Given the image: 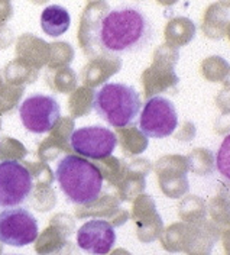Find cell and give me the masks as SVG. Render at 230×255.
<instances>
[{
    "label": "cell",
    "instance_id": "9a60e30c",
    "mask_svg": "<svg viewBox=\"0 0 230 255\" xmlns=\"http://www.w3.org/2000/svg\"><path fill=\"white\" fill-rule=\"evenodd\" d=\"M172 64H165L162 68H151L145 74V84H147V97H153L155 95L168 90L175 89L178 84V77L172 71Z\"/></svg>",
    "mask_w": 230,
    "mask_h": 255
},
{
    "label": "cell",
    "instance_id": "f1b7e54d",
    "mask_svg": "<svg viewBox=\"0 0 230 255\" xmlns=\"http://www.w3.org/2000/svg\"><path fill=\"white\" fill-rule=\"evenodd\" d=\"M113 255H131L129 253H126V251H123V250H119V251H116Z\"/></svg>",
    "mask_w": 230,
    "mask_h": 255
},
{
    "label": "cell",
    "instance_id": "7c38bea8",
    "mask_svg": "<svg viewBox=\"0 0 230 255\" xmlns=\"http://www.w3.org/2000/svg\"><path fill=\"white\" fill-rule=\"evenodd\" d=\"M133 218L138 225V237L144 242L156 239L162 232V219L158 215L153 200L144 194L141 196L133 207Z\"/></svg>",
    "mask_w": 230,
    "mask_h": 255
},
{
    "label": "cell",
    "instance_id": "5bb4252c",
    "mask_svg": "<svg viewBox=\"0 0 230 255\" xmlns=\"http://www.w3.org/2000/svg\"><path fill=\"white\" fill-rule=\"evenodd\" d=\"M230 12L222 6L220 3H213L207 7L201 29L204 35L210 39H222L226 33V28L229 25Z\"/></svg>",
    "mask_w": 230,
    "mask_h": 255
},
{
    "label": "cell",
    "instance_id": "603a6c76",
    "mask_svg": "<svg viewBox=\"0 0 230 255\" xmlns=\"http://www.w3.org/2000/svg\"><path fill=\"white\" fill-rule=\"evenodd\" d=\"M214 132L217 135H229L230 133V113H222L214 121Z\"/></svg>",
    "mask_w": 230,
    "mask_h": 255
},
{
    "label": "cell",
    "instance_id": "d4e9b609",
    "mask_svg": "<svg viewBox=\"0 0 230 255\" xmlns=\"http://www.w3.org/2000/svg\"><path fill=\"white\" fill-rule=\"evenodd\" d=\"M180 141H191L196 136V127L193 122H185L181 132L177 135Z\"/></svg>",
    "mask_w": 230,
    "mask_h": 255
},
{
    "label": "cell",
    "instance_id": "484cf974",
    "mask_svg": "<svg viewBox=\"0 0 230 255\" xmlns=\"http://www.w3.org/2000/svg\"><path fill=\"white\" fill-rule=\"evenodd\" d=\"M220 239L226 255H230V225L226 228H220Z\"/></svg>",
    "mask_w": 230,
    "mask_h": 255
},
{
    "label": "cell",
    "instance_id": "d6986e66",
    "mask_svg": "<svg viewBox=\"0 0 230 255\" xmlns=\"http://www.w3.org/2000/svg\"><path fill=\"white\" fill-rule=\"evenodd\" d=\"M229 70V63L219 55L209 57L201 63V73H203L204 79L212 81V83H222L228 76Z\"/></svg>",
    "mask_w": 230,
    "mask_h": 255
},
{
    "label": "cell",
    "instance_id": "ffe728a7",
    "mask_svg": "<svg viewBox=\"0 0 230 255\" xmlns=\"http://www.w3.org/2000/svg\"><path fill=\"white\" fill-rule=\"evenodd\" d=\"M207 213H210L212 222L219 228H226L230 225V202L222 194H216L207 203Z\"/></svg>",
    "mask_w": 230,
    "mask_h": 255
},
{
    "label": "cell",
    "instance_id": "8992f818",
    "mask_svg": "<svg viewBox=\"0 0 230 255\" xmlns=\"http://www.w3.org/2000/svg\"><path fill=\"white\" fill-rule=\"evenodd\" d=\"M38 221L25 207H7L0 212V242L26 247L38 238Z\"/></svg>",
    "mask_w": 230,
    "mask_h": 255
},
{
    "label": "cell",
    "instance_id": "30bf717a",
    "mask_svg": "<svg viewBox=\"0 0 230 255\" xmlns=\"http://www.w3.org/2000/svg\"><path fill=\"white\" fill-rule=\"evenodd\" d=\"M188 161L187 157H166L158 164L159 184L165 194L171 199H178L184 196L188 186Z\"/></svg>",
    "mask_w": 230,
    "mask_h": 255
},
{
    "label": "cell",
    "instance_id": "44dd1931",
    "mask_svg": "<svg viewBox=\"0 0 230 255\" xmlns=\"http://www.w3.org/2000/svg\"><path fill=\"white\" fill-rule=\"evenodd\" d=\"M188 223H175L171 225L162 235V247L169 253H182L184 250V241L187 234Z\"/></svg>",
    "mask_w": 230,
    "mask_h": 255
},
{
    "label": "cell",
    "instance_id": "277c9868",
    "mask_svg": "<svg viewBox=\"0 0 230 255\" xmlns=\"http://www.w3.org/2000/svg\"><path fill=\"white\" fill-rule=\"evenodd\" d=\"M33 191L32 173L16 159L0 161V207L23 205Z\"/></svg>",
    "mask_w": 230,
    "mask_h": 255
},
{
    "label": "cell",
    "instance_id": "2e32d148",
    "mask_svg": "<svg viewBox=\"0 0 230 255\" xmlns=\"http://www.w3.org/2000/svg\"><path fill=\"white\" fill-rule=\"evenodd\" d=\"M196 25L191 19L188 17H175L172 19L168 26H166V39L174 44L175 48L182 47L188 42L193 41L194 35H196Z\"/></svg>",
    "mask_w": 230,
    "mask_h": 255
},
{
    "label": "cell",
    "instance_id": "4316f807",
    "mask_svg": "<svg viewBox=\"0 0 230 255\" xmlns=\"http://www.w3.org/2000/svg\"><path fill=\"white\" fill-rule=\"evenodd\" d=\"M222 83H223V89H225V90H229L230 92V70H229V73H228V76L225 77V80H223Z\"/></svg>",
    "mask_w": 230,
    "mask_h": 255
},
{
    "label": "cell",
    "instance_id": "ba28073f",
    "mask_svg": "<svg viewBox=\"0 0 230 255\" xmlns=\"http://www.w3.org/2000/svg\"><path fill=\"white\" fill-rule=\"evenodd\" d=\"M70 145L78 155L90 159H101L113 154L117 136L109 128L94 125L76 129L70 136Z\"/></svg>",
    "mask_w": 230,
    "mask_h": 255
},
{
    "label": "cell",
    "instance_id": "4fadbf2b",
    "mask_svg": "<svg viewBox=\"0 0 230 255\" xmlns=\"http://www.w3.org/2000/svg\"><path fill=\"white\" fill-rule=\"evenodd\" d=\"M71 25V16L61 4H51L41 13V28L45 35L57 38L64 35Z\"/></svg>",
    "mask_w": 230,
    "mask_h": 255
},
{
    "label": "cell",
    "instance_id": "9c48e42d",
    "mask_svg": "<svg viewBox=\"0 0 230 255\" xmlns=\"http://www.w3.org/2000/svg\"><path fill=\"white\" fill-rule=\"evenodd\" d=\"M115 226L107 221L91 219L77 232V245L90 255H107L115 247Z\"/></svg>",
    "mask_w": 230,
    "mask_h": 255
},
{
    "label": "cell",
    "instance_id": "f546056e",
    "mask_svg": "<svg viewBox=\"0 0 230 255\" xmlns=\"http://www.w3.org/2000/svg\"><path fill=\"white\" fill-rule=\"evenodd\" d=\"M226 33H228V36H229V41H230V22H229V25H228V28H226Z\"/></svg>",
    "mask_w": 230,
    "mask_h": 255
},
{
    "label": "cell",
    "instance_id": "8fae6325",
    "mask_svg": "<svg viewBox=\"0 0 230 255\" xmlns=\"http://www.w3.org/2000/svg\"><path fill=\"white\" fill-rule=\"evenodd\" d=\"M220 239V228L212 221L188 223L184 250L187 255H210Z\"/></svg>",
    "mask_w": 230,
    "mask_h": 255
},
{
    "label": "cell",
    "instance_id": "3957f363",
    "mask_svg": "<svg viewBox=\"0 0 230 255\" xmlns=\"http://www.w3.org/2000/svg\"><path fill=\"white\" fill-rule=\"evenodd\" d=\"M142 109L141 96L125 83H106L94 93L93 111L110 127H131Z\"/></svg>",
    "mask_w": 230,
    "mask_h": 255
},
{
    "label": "cell",
    "instance_id": "7a4b0ae2",
    "mask_svg": "<svg viewBox=\"0 0 230 255\" xmlns=\"http://www.w3.org/2000/svg\"><path fill=\"white\" fill-rule=\"evenodd\" d=\"M55 180L67 200L78 206L94 203L103 191V174L99 167L74 154L58 161Z\"/></svg>",
    "mask_w": 230,
    "mask_h": 255
},
{
    "label": "cell",
    "instance_id": "52a82bcc",
    "mask_svg": "<svg viewBox=\"0 0 230 255\" xmlns=\"http://www.w3.org/2000/svg\"><path fill=\"white\" fill-rule=\"evenodd\" d=\"M19 116L29 132L45 133L55 127L61 116V106L58 100L50 95H36L26 97L19 106Z\"/></svg>",
    "mask_w": 230,
    "mask_h": 255
},
{
    "label": "cell",
    "instance_id": "ac0fdd59",
    "mask_svg": "<svg viewBox=\"0 0 230 255\" xmlns=\"http://www.w3.org/2000/svg\"><path fill=\"white\" fill-rule=\"evenodd\" d=\"M188 168L197 175H212L216 170V155L207 148H197L188 157Z\"/></svg>",
    "mask_w": 230,
    "mask_h": 255
},
{
    "label": "cell",
    "instance_id": "7402d4cb",
    "mask_svg": "<svg viewBox=\"0 0 230 255\" xmlns=\"http://www.w3.org/2000/svg\"><path fill=\"white\" fill-rule=\"evenodd\" d=\"M216 168L228 181H230V133L226 135L216 154Z\"/></svg>",
    "mask_w": 230,
    "mask_h": 255
},
{
    "label": "cell",
    "instance_id": "cb8c5ba5",
    "mask_svg": "<svg viewBox=\"0 0 230 255\" xmlns=\"http://www.w3.org/2000/svg\"><path fill=\"white\" fill-rule=\"evenodd\" d=\"M216 106L222 111V113H230V92L229 90H220L216 96Z\"/></svg>",
    "mask_w": 230,
    "mask_h": 255
},
{
    "label": "cell",
    "instance_id": "83f0119b",
    "mask_svg": "<svg viewBox=\"0 0 230 255\" xmlns=\"http://www.w3.org/2000/svg\"><path fill=\"white\" fill-rule=\"evenodd\" d=\"M219 3H220L222 6H225L226 9H228V7H230V0H220Z\"/></svg>",
    "mask_w": 230,
    "mask_h": 255
},
{
    "label": "cell",
    "instance_id": "e0dca14e",
    "mask_svg": "<svg viewBox=\"0 0 230 255\" xmlns=\"http://www.w3.org/2000/svg\"><path fill=\"white\" fill-rule=\"evenodd\" d=\"M180 218L185 223H198L207 219V203L198 196H187L181 200Z\"/></svg>",
    "mask_w": 230,
    "mask_h": 255
},
{
    "label": "cell",
    "instance_id": "5b68a950",
    "mask_svg": "<svg viewBox=\"0 0 230 255\" xmlns=\"http://www.w3.org/2000/svg\"><path fill=\"white\" fill-rule=\"evenodd\" d=\"M178 127V115L174 103L164 96L149 97L139 116V130L147 138L161 139L171 136Z\"/></svg>",
    "mask_w": 230,
    "mask_h": 255
},
{
    "label": "cell",
    "instance_id": "4dcf8cb0",
    "mask_svg": "<svg viewBox=\"0 0 230 255\" xmlns=\"http://www.w3.org/2000/svg\"><path fill=\"white\" fill-rule=\"evenodd\" d=\"M6 255H19V254H6Z\"/></svg>",
    "mask_w": 230,
    "mask_h": 255
},
{
    "label": "cell",
    "instance_id": "6da1fadb",
    "mask_svg": "<svg viewBox=\"0 0 230 255\" xmlns=\"http://www.w3.org/2000/svg\"><path fill=\"white\" fill-rule=\"evenodd\" d=\"M155 29L136 4H119L109 10L94 28V42L101 52L126 55L142 51L152 42Z\"/></svg>",
    "mask_w": 230,
    "mask_h": 255
}]
</instances>
